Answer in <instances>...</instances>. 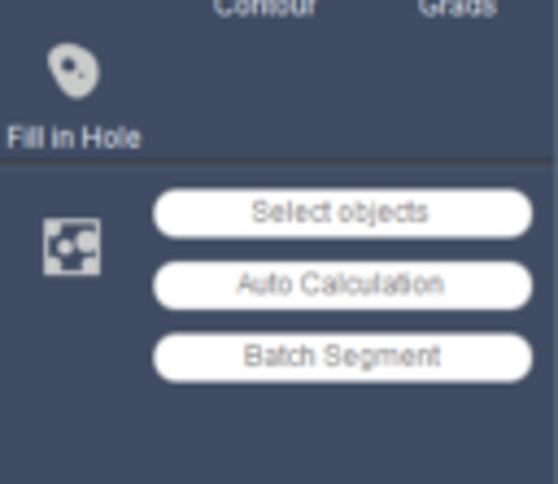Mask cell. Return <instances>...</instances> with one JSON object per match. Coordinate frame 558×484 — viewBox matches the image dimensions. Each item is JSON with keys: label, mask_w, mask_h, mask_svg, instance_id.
<instances>
[{"label": "cell", "mask_w": 558, "mask_h": 484, "mask_svg": "<svg viewBox=\"0 0 558 484\" xmlns=\"http://www.w3.org/2000/svg\"><path fill=\"white\" fill-rule=\"evenodd\" d=\"M536 349L519 331H166L157 379L174 388L318 384H519Z\"/></svg>", "instance_id": "1"}, {"label": "cell", "mask_w": 558, "mask_h": 484, "mask_svg": "<svg viewBox=\"0 0 558 484\" xmlns=\"http://www.w3.org/2000/svg\"><path fill=\"white\" fill-rule=\"evenodd\" d=\"M536 205L501 183L449 187H244L183 183L153 201L166 240H514Z\"/></svg>", "instance_id": "2"}, {"label": "cell", "mask_w": 558, "mask_h": 484, "mask_svg": "<svg viewBox=\"0 0 558 484\" xmlns=\"http://www.w3.org/2000/svg\"><path fill=\"white\" fill-rule=\"evenodd\" d=\"M153 301L174 314H510L536 292L510 257H384V262H262L174 257L153 270Z\"/></svg>", "instance_id": "3"}, {"label": "cell", "mask_w": 558, "mask_h": 484, "mask_svg": "<svg viewBox=\"0 0 558 484\" xmlns=\"http://www.w3.org/2000/svg\"><path fill=\"white\" fill-rule=\"evenodd\" d=\"M48 74H52V83H57L70 100H83V96H92L96 83H100V61H96L92 48L65 39V44H52V48H48Z\"/></svg>", "instance_id": "4"}]
</instances>
